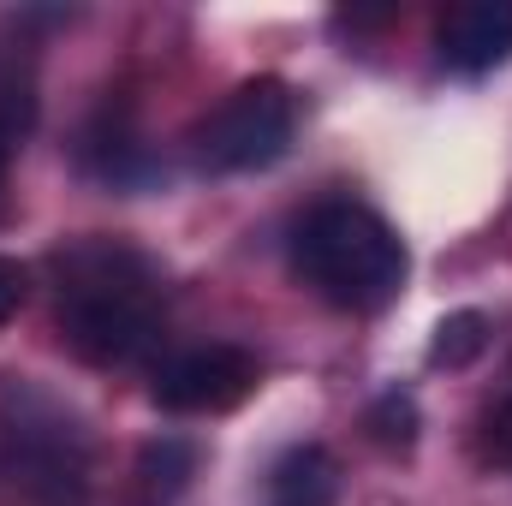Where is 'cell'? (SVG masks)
<instances>
[{
	"instance_id": "9c48e42d",
	"label": "cell",
	"mask_w": 512,
	"mask_h": 506,
	"mask_svg": "<svg viewBox=\"0 0 512 506\" xmlns=\"http://www.w3.org/2000/svg\"><path fill=\"white\" fill-rule=\"evenodd\" d=\"M334 495H340V471L328 447H292L268 477V506H334Z\"/></svg>"
},
{
	"instance_id": "ba28073f",
	"label": "cell",
	"mask_w": 512,
	"mask_h": 506,
	"mask_svg": "<svg viewBox=\"0 0 512 506\" xmlns=\"http://www.w3.org/2000/svg\"><path fill=\"white\" fill-rule=\"evenodd\" d=\"M191 471H197V447L191 441H179V435H155V441H143L137 447V506H173L185 495V483H191Z\"/></svg>"
},
{
	"instance_id": "7a4b0ae2",
	"label": "cell",
	"mask_w": 512,
	"mask_h": 506,
	"mask_svg": "<svg viewBox=\"0 0 512 506\" xmlns=\"http://www.w3.org/2000/svg\"><path fill=\"white\" fill-rule=\"evenodd\" d=\"M292 268L334 310L376 316V310H387L399 298V286L411 274V256H405V239L387 227L376 209H364L352 197H334V203H316L298 221Z\"/></svg>"
},
{
	"instance_id": "8fae6325",
	"label": "cell",
	"mask_w": 512,
	"mask_h": 506,
	"mask_svg": "<svg viewBox=\"0 0 512 506\" xmlns=\"http://www.w3.org/2000/svg\"><path fill=\"white\" fill-rule=\"evenodd\" d=\"M364 429L382 441L387 453H405V447L417 441V399H411V393H399V387H393V393H382V399L370 405Z\"/></svg>"
},
{
	"instance_id": "30bf717a",
	"label": "cell",
	"mask_w": 512,
	"mask_h": 506,
	"mask_svg": "<svg viewBox=\"0 0 512 506\" xmlns=\"http://www.w3.org/2000/svg\"><path fill=\"white\" fill-rule=\"evenodd\" d=\"M483 346H489V316L483 310H453V316H441V328L429 340V364L435 370H465V364L483 358Z\"/></svg>"
},
{
	"instance_id": "8992f818",
	"label": "cell",
	"mask_w": 512,
	"mask_h": 506,
	"mask_svg": "<svg viewBox=\"0 0 512 506\" xmlns=\"http://www.w3.org/2000/svg\"><path fill=\"white\" fill-rule=\"evenodd\" d=\"M435 48H441V66L465 72V78H483V72L507 66L512 0H459V6H447V18L435 30Z\"/></svg>"
},
{
	"instance_id": "3957f363",
	"label": "cell",
	"mask_w": 512,
	"mask_h": 506,
	"mask_svg": "<svg viewBox=\"0 0 512 506\" xmlns=\"http://www.w3.org/2000/svg\"><path fill=\"white\" fill-rule=\"evenodd\" d=\"M0 483L36 506H84L90 435L72 405L24 376L0 381Z\"/></svg>"
},
{
	"instance_id": "4fadbf2b",
	"label": "cell",
	"mask_w": 512,
	"mask_h": 506,
	"mask_svg": "<svg viewBox=\"0 0 512 506\" xmlns=\"http://www.w3.org/2000/svg\"><path fill=\"white\" fill-rule=\"evenodd\" d=\"M489 459L512 465V393H507V405L489 417Z\"/></svg>"
},
{
	"instance_id": "277c9868",
	"label": "cell",
	"mask_w": 512,
	"mask_h": 506,
	"mask_svg": "<svg viewBox=\"0 0 512 506\" xmlns=\"http://www.w3.org/2000/svg\"><path fill=\"white\" fill-rule=\"evenodd\" d=\"M292 131H298L292 90L280 78H245L197 126V161L209 173H256L292 149Z\"/></svg>"
},
{
	"instance_id": "7c38bea8",
	"label": "cell",
	"mask_w": 512,
	"mask_h": 506,
	"mask_svg": "<svg viewBox=\"0 0 512 506\" xmlns=\"http://www.w3.org/2000/svg\"><path fill=\"white\" fill-rule=\"evenodd\" d=\"M24 298H30V274H24V262L0 256V322H12Z\"/></svg>"
},
{
	"instance_id": "5b68a950",
	"label": "cell",
	"mask_w": 512,
	"mask_h": 506,
	"mask_svg": "<svg viewBox=\"0 0 512 506\" xmlns=\"http://www.w3.org/2000/svg\"><path fill=\"white\" fill-rule=\"evenodd\" d=\"M256 387V358L245 346H191L179 358H167L155 381H149V399L173 417H215V411H233L245 405Z\"/></svg>"
},
{
	"instance_id": "52a82bcc",
	"label": "cell",
	"mask_w": 512,
	"mask_h": 506,
	"mask_svg": "<svg viewBox=\"0 0 512 506\" xmlns=\"http://www.w3.org/2000/svg\"><path fill=\"white\" fill-rule=\"evenodd\" d=\"M30 126H36V54L24 42H0V179L12 173Z\"/></svg>"
},
{
	"instance_id": "6da1fadb",
	"label": "cell",
	"mask_w": 512,
	"mask_h": 506,
	"mask_svg": "<svg viewBox=\"0 0 512 506\" xmlns=\"http://www.w3.org/2000/svg\"><path fill=\"white\" fill-rule=\"evenodd\" d=\"M54 286H60V340L72 358L114 370L131 364L137 352L155 346L161 334V274L155 262L108 233H84L66 239L60 251L48 256Z\"/></svg>"
}]
</instances>
